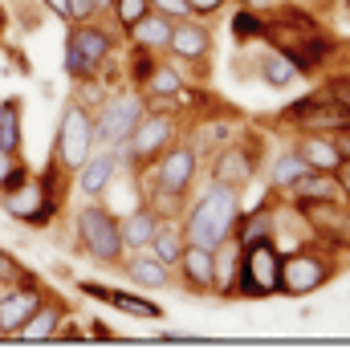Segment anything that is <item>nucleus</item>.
I'll use <instances>...</instances> for the list:
<instances>
[{"mask_svg": "<svg viewBox=\"0 0 350 358\" xmlns=\"http://www.w3.org/2000/svg\"><path fill=\"white\" fill-rule=\"evenodd\" d=\"M122 273L131 277V285H139V289H167L172 285V265H163L151 248H134L131 261L122 265Z\"/></svg>", "mask_w": 350, "mask_h": 358, "instance_id": "dca6fc26", "label": "nucleus"}, {"mask_svg": "<svg viewBox=\"0 0 350 358\" xmlns=\"http://www.w3.org/2000/svg\"><path fill=\"white\" fill-rule=\"evenodd\" d=\"M200 171V147L196 143H172L159 159H151V192L155 196H188L192 179Z\"/></svg>", "mask_w": 350, "mask_h": 358, "instance_id": "423d86ee", "label": "nucleus"}, {"mask_svg": "<svg viewBox=\"0 0 350 358\" xmlns=\"http://www.w3.org/2000/svg\"><path fill=\"white\" fill-rule=\"evenodd\" d=\"M155 13H163V17H172V21H183V17H192V8H188V0H151Z\"/></svg>", "mask_w": 350, "mask_h": 358, "instance_id": "f704fd0d", "label": "nucleus"}, {"mask_svg": "<svg viewBox=\"0 0 350 358\" xmlns=\"http://www.w3.org/2000/svg\"><path fill=\"white\" fill-rule=\"evenodd\" d=\"M237 293H244V297H273V293H281V248H277V241H257V245L241 248Z\"/></svg>", "mask_w": 350, "mask_h": 358, "instance_id": "39448f33", "label": "nucleus"}, {"mask_svg": "<svg viewBox=\"0 0 350 358\" xmlns=\"http://www.w3.org/2000/svg\"><path fill=\"white\" fill-rule=\"evenodd\" d=\"M82 293H90V297H98V301H106V306H114V310H122V313H131V317H143V322H159V317H163V310H159L155 301L134 297V293H127V289H110V285L82 281Z\"/></svg>", "mask_w": 350, "mask_h": 358, "instance_id": "f3484780", "label": "nucleus"}, {"mask_svg": "<svg viewBox=\"0 0 350 358\" xmlns=\"http://www.w3.org/2000/svg\"><path fill=\"white\" fill-rule=\"evenodd\" d=\"M334 277L326 252H309V248H293L289 257H281V293L285 297H309L318 293Z\"/></svg>", "mask_w": 350, "mask_h": 358, "instance_id": "6e6552de", "label": "nucleus"}, {"mask_svg": "<svg viewBox=\"0 0 350 358\" xmlns=\"http://www.w3.org/2000/svg\"><path fill=\"white\" fill-rule=\"evenodd\" d=\"M74 228H78V245L86 252L90 261H98V265H122V224L110 216L106 208H98V203H86V208H78V216H74Z\"/></svg>", "mask_w": 350, "mask_h": 358, "instance_id": "f03ea898", "label": "nucleus"}, {"mask_svg": "<svg viewBox=\"0 0 350 358\" xmlns=\"http://www.w3.org/2000/svg\"><path fill=\"white\" fill-rule=\"evenodd\" d=\"M257 78H261L269 90H289L302 73H298V66L285 57L281 49H273V45H269V49L257 53Z\"/></svg>", "mask_w": 350, "mask_h": 358, "instance_id": "412c9836", "label": "nucleus"}, {"mask_svg": "<svg viewBox=\"0 0 350 358\" xmlns=\"http://www.w3.org/2000/svg\"><path fill=\"white\" fill-rule=\"evenodd\" d=\"M179 90H183L179 66H175V62H159V66L147 73V82L139 86V94H143V98H159V102H172Z\"/></svg>", "mask_w": 350, "mask_h": 358, "instance_id": "a878e982", "label": "nucleus"}, {"mask_svg": "<svg viewBox=\"0 0 350 358\" xmlns=\"http://www.w3.org/2000/svg\"><path fill=\"white\" fill-rule=\"evenodd\" d=\"M330 4H342V0H330Z\"/></svg>", "mask_w": 350, "mask_h": 358, "instance_id": "58836bf2", "label": "nucleus"}, {"mask_svg": "<svg viewBox=\"0 0 350 358\" xmlns=\"http://www.w3.org/2000/svg\"><path fill=\"white\" fill-rule=\"evenodd\" d=\"M172 29L175 21L172 17H163V13H147L143 21H134L131 29H127V37H131L134 49H151V53H167V41H172Z\"/></svg>", "mask_w": 350, "mask_h": 358, "instance_id": "a211bd4d", "label": "nucleus"}, {"mask_svg": "<svg viewBox=\"0 0 350 358\" xmlns=\"http://www.w3.org/2000/svg\"><path fill=\"white\" fill-rule=\"evenodd\" d=\"M62 317H66V310H62V306L41 301L37 310L24 317V326L13 338H21V342H45V338H57V330H62Z\"/></svg>", "mask_w": 350, "mask_h": 358, "instance_id": "b1692460", "label": "nucleus"}, {"mask_svg": "<svg viewBox=\"0 0 350 358\" xmlns=\"http://www.w3.org/2000/svg\"><path fill=\"white\" fill-rule=\"evenodd\" d=\"M45 4H49V8H53V13H57V17L69 24V0H45Z\"/></svg>", "mask_w": 350, "mask_h": 358, "instance_id": "4c0bfd02", "label": "nucleus"}, {"mask_svg": "<svg viewBox=\"0 0 350 358\" xmlns=\"http://www.w3.org/2000/svg\"><path fill=\"white\" fill-rule=\"evenodd\" d=\"M147 102H151V106H147V114L134 122L131 138H127L122 147H114L118 155H127L131 163H151V159H159L175 143V134H179V118L163 110L159 98H147Z\"/></svg>", "mask_w": 350, "mask_h": 358, "instance_id": "20e7f679", "label": "nucleus"}, {"mask_svg": "<svg viewBox=\"0 0 350 358\" xmlns=\"http://www.w3.org/2000/svg\"><path fill=\"white\" fill-rule=\"evenodd\" d=\"M273 232H277V208L273 203H257L248 216L241 212V220H237V245H257V241H273Z\"/></svg>", "mask_w": 350, "mask_h": 358, "instance_id": "5701e85b", "label": "nucleus"}, {"mask_svg": "<svg viewBox=\"0 0 350 358\" xmlns=\"http://www.w3.org/2000/svg\"><path fill=\"white\" fill-rule=\"evenodd\" d=\"M289 203L298 208V203H326V200H346L342 196V187H338V176L334 171H306L302 179H293L289 183Z\"/></svg>", "mask_w": 350, "mask_h": 358, "instance_id": "2eb2a0df", "label": "nucleus"}, {"mask_svg": "<svg viewBox=\"0 0 350 358\" xmlns=\"http://www.w3.org/2000/svg\"><path fill=\"white\" fill-rule=\"evenodd\" d=\"M241 192L237 187H220L208 183V192L196 203L183 208V236L188 245H204V248H220L224 241L237 236V220H241Z\"/></svg>", "mask_w": 350, "mask_h": 358, "instance_id": "f257e3e1", "label": "nucleus"}, {"mask_svg": "<svg viewBox=\"0 0 350 358\" xmlns=\"http://www.w3.org/2000/svg\"><path fill=\"white\" fill-rule=\"evenodd\" d=\"M334 176H338V187H342V196H346V203H350V163H338Z\"/></svg>", "mask_w": 350, "mask_h": 358, "instance_id": "e433bc0d", "label": "nucleus"}, {"mask_svg": "<svg viewBox=\"0 0 350 358\" xmlns=\"http://www.w3.org/2000/svg\"><path fill=\"white\" fill-rule=\"evenodd\" d=\"M21 277H24L21 261H17L13 252H4V248H0V285H17Z\"/></svg>", "mask_w": 350, "mask_h": 358, "instance_id": "72a5a7b5", "label": "nucleus"}, {"mask_svg": "<svg viewBox=\"0 0 350 358\" xmlns=\"http://www.w3.org/2000/svg\"><path fill=\"white\" fill-rule=\"evenodd\" d=\"M114 53V33L102 29L94 21H82L69 29V41H66V73L74 82H94L106 57Z\"/></svg>", "mask_w": 350, "mask_h": 358, "instance_id": "7ed1b4c3", "label": "nucleus"}, {"mask_svg": "<svg viewBox=\"0 0 350 358\" xmlns=\"http://www.w3.org/2000/svg\"><path fill=\"white\" fill-rule=\"evenodd\" d=\"M175 268L183 273V285H188L192 293H212V277H216V257H212V248L183 245Z\"/></svg>", "mask_w": 350, "mask_h": 358, "instance_id": "4468645a", "label": "nucleus"}, {"mask_svg": "<svg viewBox=\"0 0 350 358\" xmlns=\"http://www.w3.org/2000/svg\"><path fill=\"white\" fill-rule=\"evenodd\" d=\"M167 53H172L175 62H204V57L212 53V33H208V24L200 21V17H183V21H175L172 41H167Z\"/></svg>", "mask_w": 350, "mask_h": 358, "instance_id": "f8f14e48", "label": "nucleus"}, {"mask_svg": "<svg viewBox=\"0 0 350 358\" xmlns=\"http://www.w3.org/2000/svg\"><path fill=\"white\" fill-rule=\"evenodd\" d=\"M208 179L220 183V187H237V192H244V187L257 179V155L232 138V143H224V147L216 151V159H212V176Z\"/></svg>", "mask_w": 350, "mask_h": 358, "instance_id": "9b49d317", "label": "nucleus"}, {"mask_svg": "<svg viewBox=\"0 0 350 358\" xmlns=\"http://www.w3.org/2000/svg\"><path fill=\"white\" fill-rule=\"evenodd\" d=\"M110 13H114V21L118 29L127 33L134 21H143L147 13H151V0H110Z\"/></svg>", "mask_w": 350, "mask_h": 358, "instance_id": "7c9ffc66", "label": "nucleus"}, {"mask_svg": "<svg viewBox=\"0 0 350 358\" xmlns=\"http://www.w3.org/2000/svg\"><path fill=\"white\" fill-rule=\"evenodd\" d=\"M106 8H110V0H69V24L98 21Z\"/></svg>", "mask_w": 350, "mask_h": 358, "instance_id": "2f4dec72", "label": "nucleus"}, {"mask_svg": "<svg viewBox=\"0 0 350 358\" xmlns=\"http://www.w3.org/2000/svg\"><path fill=\"white\" fill-rule=\"evenodd\" d=\"M306 171H309L306 159L289 147V151H281V155L273 159V167H269V187H273V192H289V183H293V179H302Z\"/></svg>", "mask_w": 350, "mask_h": 358, "instance_id": "cd10ccee", "label": "nucleus"}, {"mask_svg": "<svg viewBox=\"0 0 350 358\" xmlns=\"http://www.w3.org/2000/svg\"><path fill=\"white\" fill-rule=\"evenodd\" d=\"M41 289H4L0 297V334H17L24 326V317L41 306Z\"/></svg>", "mask_w": 350, "mask_h": 358, "instance_id": "6ab92c4d", "label": "nucleus"}, {"mask_svg": "<svg viewBox=\"0 0 350 358\" xmlns=\"http://www.w3.org/2000/svg\"><path fill=\"white\" fill-rule=\"evenodd\" d=\"M143 114H147V98L143 94H114V98H106L98 118H94V143L122 147Z\"/></svg>", "mask_w": 350, "mask_h": 358, "instance_id": "0eeeda50", "label": "nucleus"}, {"mask_svg": "<svg viewBox=\"0 0 350 358\" xmlns=\"http://www.w3.org/2000/svg\"><path fill=\"white\" fill-rule=\"evenodd\" d=\"M183 245H188V236H183V228L179 224H172V220H159V228H155V236H151V252L163 261V265H172L175 268V261H179V252H183Z\"/></svg>", "mask_w": 350, "mask_h": 358, "instance_id": "bb28decb", "label": "nucleus"}, {"mask_svg": "<svg viewBox=\"0 0 350 358\" xmlns=\"http://www.w3.org/2000/svg\"><path fill=\"white\" fill-rule=\"evenodd\" d=\"M24 179V167L17 163V155H8V151H0V192H8V187H17Z\"/></svg>", "mask_w": 350, "mask_h": 358, "instance_id": "473e14b6", "label": "nucleus"}, {"mask_svg": "<svg viewBox=\"0 0 350 358\" xmlns=\"http://www.w3.org/2000/svg\"><path fill=\"white\" fill-rule=\"evenodd\" d=\"M0 151H8V155L21 151V106H17V98H8L4 114H0Z\"/></svg>", "mask_w": 350, "mask_h": 358, "instance_id": "c756f323", "label": "nucleus"}, {"mask_svg": "<svg viewBox=\"0 0 350 358\" xmlns=\"http://www.w3.org/2000/svg\"><path fill=\"white\" fill-rule=\"evenodd\" d=\"M4 196V212L13 216V220L21 224H45L49 220V212H53V196H49V179H37V183H17V187H8V192H0Z\"/></svg>", "mask_w": 350, "mask_h": 358, "instance_id": "9d476101", "label": "nucleus"}, {"mask_svg": "<svg viewBox=\"0 0 350 358\" xmlns=\"http://www.w3.org/2000/svg\"><path fill=\"white\" fill-rule=\"evenodd\" d=\"M94 147H98V143H94V114H90L82 102L66 106L62 127H57V163H62L66 171H78L90 159Z\"/></svg>", "mask_w": 350, "mask_h": 358, "instance_id": "1a4fd4ad", "label": "nucleus"}, {"mask_svg": "<svg viewBox=\"0 0 350 358\" xmlns=\"http://www.w3.org/2000/svg\"><path fill=\"white\" fill-rule=\"evenodd\" d=\"M0 114H4V102H0Z\"/></svg>", "mask_w": 350, "mask_h": 358, "instance_id": "ea45409f", "label": "nucleus"}, {"mask_svg": "<svg viewBox=\"0 0 350 358\" xmlns=\"http://www.w3.org/2000/svg\"><path fill=\"white\" fill-rule=\"evenodd\" d=\"M293 151L306 159L309 171H334V167L342 163V159H338V151H334V143H330V134H322V131H306V134H298Z\"/></svg>", "mask_w": 350, "mask_h": 358, "instance_id": "aec40b11", "label": "nucleus"}, {"mask_svg": "<svg viewBox=\"0 0 350 358\" xmlns=\"http://www.w3.org/2000/svg\"><path fill=\"white\" fill-rule=\"evenodd\" d=\"M342 4H350V0H342Z\"/></svg>", "mask_w": 350, "mask_h": 358, "instance_id": "a19ab883", "label": "nucleus"}, {"mask_svg": "<svg viewBox=\"0 0 350 358\" xmlns=\"http://www.w3.org/2000/svg\"><path fill=\"white\" fill-rule=\"evenodd\" d=\"M0 21H4V17H0Z\"/></svg>", "mask_w": 350, "mask_h": 358, "instance_id": "79ce46f5", "label": "nucleus"}, {"mask_svg": "<svg viewBox=\"0 0 350 358\" xmlns=\"http://www.w3.org/2000/svg\"><path fill=\"white\" fill-rule=\"evenodd\" d=\"M159 220H163V216L155 212L151 203L134 208L127 220H118V224H122V245L131 248V252H134V248H147V245H151V236H155V228H159Z\"/></svg>", "mask_w": 350, "mask_h": 358, "instance_id": "393cba45", "label": "nucleus"}, {"mask_svg": "<svg viewBox=\"0 0 350 358\" xmlns=\"http://www.w3.org/2000/svg\"><path fill=\"white\" fill-rule=\"evenodd\" d=\"M118 151L114 147H102L98 155L90 151V159L78 167V192L82 196H102L110 183H114V176H118Z\"/></svg>", "mask_w": 350, "mask_h": 358, "instance_id": "ddd939ff", "label": "nucleus"}, {"mask_svg": "<svg viewBox=\"0 0 350 358\" xmlns=\"http://www.w3.org/2000/svg\"><path fill=\"white\" fill-rule=\"evenodd\" d=\"M212 257H216L212 293H216V297H232L237 281H241V245H237V236H232V241H224L220 248H212Z\"/></svg>", "mask_w": 350, "mask_h": 358, "instance_id": "4be33fe9", "label": "nucleus"}, {"mask_svg": "<svg viewBox=\"0 0 350 358\" xmlns=\"http://www.w3.org/2000/svg\"><path fill=\"white\" fill-rule=\"evenodd\" d=\"M188 8H192V17L208 21V17H216L220 8H224V0H188Z\"/></svg>", "mask_w": 350, "mask_h": 358, "instance_id": "c9c22d12", "label": "nucleus"}, {"mask_svg": "<svg viewBox=\"0 0 350 358\" xmlns=\"http://www.w3.org/2000/svg\"><path fill=\"white\" fill-rule=\"evenodd\" d=\"M228 33H232V41H237V45L261 41V37H265V17L257 13V8L241 4V8L232 13V21H228Z\"/></svg>", "mask_w": 350, "mask_h": 358, "instance_id": "c85d7f7f", "label": "nucleus"}]
</instances>
